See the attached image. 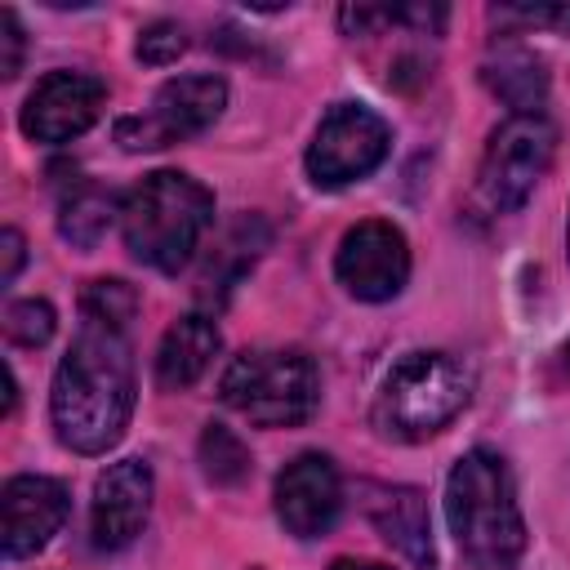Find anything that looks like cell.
Returning <instances> with one entry per match:
<instances>
[{
  "instance_id": "cell-1",
  "label": "cell",
  "mask_w": 570,
  "mask_h": 570,
  "mask_svg": "<svg viewBox=\"0 0 570 570\" xmlns=\"http://www.w3.org/2000/svg\"><path fill=\"white\" fill-rule=\"evenodd\" d=\"M134 396L138 383L125 330L80 321L49 387V419L58 441L76 454H107L129 428Z\"/></svg>"
},
{
  "instance_id": "cell-2",
  "label": "cell",
  "mask_w": 570,
  "mask_h": 570,
  "mask_svg": "<svg viewBox=\"0 0 570 570\" xmlns=\"http://www.w3.org/2000/svg\"><path fill=\"white\" fill-rule=\"evenodd\" d=\"M209 227H214V191L183 169H156L120 200L125 249L165 276L191 263Z\"/></svg>"
},
{
  "instance_id": "cell-3",
  "label": "cell",
  "mask_w": 570,
  "mask_h": 570,
  "mask_svg": "<svg viewBox=\"0 0 570 570\" xmlns=\"http://www.w3.org/2000/svg\"><path fill=\"white\" fill-rule=\"evenodd\" d=\"M445 517L459 548L490 566L512 570L525 552V521L512 490V472L494 450H468L445 481Z\"/></svg>"
},
{
  "instance_id": "cell-4",
  "label": "cell",
  "mask_w": 570,
  "mask_h": 570,
  "mask_svg": "<svg viewBox=\"0 0 570 570\" xmlns=\"http://www.w3.org/2000/svg\"><path fill=\"white\" fill-rule=\"evenodd\" d=\"M472 401V370L450 352H405L379 383L374 423L396 441H428Z\"/></svg>"
},
{
  "instance_id": "cell-5",
  "label": "cell",
  "mask_w": 570,
  "mask_h": 570,
  "mask_svg": "<svg viewBox=\"0 0 570 570\" xmlns=\"http://www.w3.org/2000/svg\"><path fill=\"white\" fill-rule=\"evenodd\" d=\"M218 396L254 428H298L321 405V374L298 347H249L227 361Z\"/></svg>"
},
{
  "instance_id": "cell-6",
  "label": "cell",
  "mask_w": 570,
  "mask_h": 570,
  "mask_svg": "<svg viewBox=\"0 0 570 570\" xmlns=\"http://www.w3.org/2000/svg\"><path fill=\"white\" fill-rule=\"evenodd\" d=\"M392 151V125L365 102H334L312 142H307V174L316 187H347L370 178Z\"/></svg>"
},
{
  "instance_id": "cell-7",
  "label": "cell",
  "mask_w": 570,
  "mask_h": 570,
  "mask_svg": "<svg viewBox=\"0 0 570 570\" xmlns=\"http://www.w3.org/2000/svg\"><path fill=\"white\" fill-rule=\"evenodd\" d=\"M557 151V129L543 116H508L481 156V174H476V191L494 214H512L530 200V191L539 187V178L548 174Z\"/></svg>"
},
{
  "instance_id": "cell-8",
  "label": "cell",
  "mask_w": 570,
  "mask_h": 570,
  "mask_svg": "<svg viewBox=\"0 0 570 570\" xmlns=\"http://www.w3.org/2000/svg\"><path fill=\"white\" fill-rule=\"evenodd\" d=\"M223 107H227L223 76H174L156 89L142 116L116 120V142L125 151H160V147L205 134L223 116Z\"/></svg>"
},
{
  "instance_id": "cell-9",
  "label": "cell",
  "mask_w": 570,
  "mask_h": 570,
  "mask_svg": "<svg viewBox=\"0 0 570 570\" xmlns=\"http://www.w3.org/2000/svg\"><path fill=\"white\" fill-rule=\"evenodd\" d=\"M338 285L361 303H387L410 281V245L405 232L387 218H365L343 232L334 254Z\"/></svg>"
},
{
  "instance_id": "cell-10",
  "label": "cell",
  "mask_w": 570,
  "mask_h": 570,
  "mask_svg": "<svg viewBox=\"0 0 570 570\" xmlns=\"http://www.w3.org/2000/svg\"><path fill=\"white\" fill-rule=\"evenodd\" d=\"M102 102H107V85L98 76H89V71H49L27 94L18 125L31 142L58 147V142L80 138L98 120Z\"/></svg>"
},
{
  "instance_id": "cell-11",
  "label": "cell",
  "mask_w": 570,
  "mask_h": 570,
  "mask_svg": "<svg viewBox=\"0 0 570 570\" xmlns=\"http://www.w3.org/2000/svg\"><path fill=\"white\" fill-rule=\"evenodd\" d=\"M272 503H276V521L285 525V534H294V539L330 534L338 521V508H343V481H338L334 459L321 450L289 459L276 476Z\"/></svg>"
},
{
  "instance_id": "cell-12",
  "label": "cell",
  "mask_w": 570,
  "mask_h": 570,
  "mask_svg": "<svg viewBox=\"0 0 570 570\" xmlns=\"http://www.w3.org/2000/svg\"><path fill=\"white\" fill-rule=\"evenodd\" d=\"M151 490L156 481L147 459H116L98 472L89 503V539L98 552H120L142 534L151 512Z\"/></svg>"
},
{
  "instance_id": "cell-13",
  "label": "cell",
  "mask_w": 570,
  "mask_h": 570,
  "mask_svg": "<svg viewBox=\"0 0 570 570\" xmlns=\"http://www.w3.org/2000/svg\"><path fill=\"white\" fill-rule=\"evenodd\" d=\"M71 512V490L58 476L22 472L9 476L0 490V534H4V557H36L67 521Z\"/></svg>"
},
{
  "instance_id": "cell-14",
  "label": "cell",
  "mask_w": 570,
  "mask_h": 570,
  "mask_svg": "<svg viewBox=\"0 0 570 570\" xmlns=\"http://www.w3.org/2000/svg\"><path fill=\"white\" fill-rule=\"evenodd\" d=\"M365 512L383 543H392L414 570H436V543H432V517L428 499L414 485H370Z\"/></svg>"
},
{
  "instance_id": "cell-15",
  "label": "cell",
  "mask_w": 570,
  "mask_h": 570,
  "mask_svg": "<svg viewBox=\"0 0 570 570\" xmlns=\"http://www.w3.org/2000/svg\"><path fill=\"white\" fill-rule=\"evenodd\" d=\"M481 80L490 85L494 98H503L512 107V116H543L548 71H543V58L534 49H525L521 40H499L490 49V58L481 62Z\"/></svg>"
},
{
  "instance_id": "cell-16",
  "label": "cell",
  "mask_w": 570,
  "mask_h": 570,
  "mask_svg": "<svg viewBox=\"0 0 570 570\" xmlns=\"http://www.w3.org/2000/svg\"><path fill=\"white\" fill-rule=\"evenodd\" d=\"M218 343H223V338H218L214 316H200V312L178 316V321L165 330L160 347H156V383H160L165 392L191 387V383L214 365Z\"/></svg>"
},
{
  "instance_id": "cell-17",
  "label": "cell",
  "mask_w": 570,
  "mask_h": 570,
  "mask_svg": "<svg viewBox=\"0 0 570 570\" xmlns=\"http://www.w3.org/2000/svg\"><path fill=\"white\" fill-rule=\"evenodd\" d=\"M116 214H120V205L111 191H102L98 183H76L58 205V236L71 240L76 249H94L107 236Z\"/></svg>"
},
{
  "instance_id": "cell-18",
  "label": "cell",
  "mask_w": 570,
  "mask_h": 570,
  "mask_svg": "<svg viewBox=\"0 0 570 570\" xmlns=\"http://www.w3.org/2000/svg\"><path fill=\"white\" fill-rule=\"evenodd\" d=\"M254 459H249V445L227 428V423H209L200 432V472L214 481V485H240L249 476Z\"/></svg>"
},
{
  "instance_id": "cell-19",
  "label": "cell",
  "mask_w": 570,
  "mask_h": 570,
  "mask_svg": "<svg viewBox=\"0 0 570 570\" xmlns=\"http://www.w3.org/2000/svg\"><path fill=\"white\" fill-rule=\"evenodd\" d=\"M134 312H138V294H134V285H125V281H89L85 285V294H80V316L85 321H102V325H116V330H129V321H134Z\"/></svg>"
},
{
  "instance_id": "cell-20",
  "label": "cell",
  "mask_w": 570,
  "mask_h": 570,
  "mask_svg": "<svg viewBox=\"0 0 570 570\" xmlns=\"http://www.w3.org/2000/svg\"><path fill=\"white\" fill-rule=\"evenodd\" d=\"M53 307L45 298H18L4 307V338L18 343V347H45L53 338Z\"/></svg>"
},
{
  "instance_id": "cell-21",
  "label": "cell",
  "mask_w": 570,
  "mask_h": 570,
  "mask_svg": "<svg viewBox=\"0 0 570 570\" xmlns=\"http://www.w3.org/2000/svg\"><path fill=\"white\" fill-rule=\"evenodd\" d=\"M183 49H187V31H183V22H169V18L147 22L134 45L138 62H147V67H169V62H178Z\"/></svg>"
},
{
  "instance_id": "cell-22",
  "label": "cell",
  "mask_w": 570,
  "mask_h": 570,
  "mask_svg": "<svg viewBox=\"0 0 570 570\" xmlns=\"http://www.w3.org/2000/svg\"><path fill=\"white\" fill-rule=\"evenodd\" d=\"M499 18H517V22H530V27H557L570 36V4H503L494 9Z\"/></svg>"
},
{
  "instance_id": "cell-23",
  "label": "cell",
  "mask_w": 570,
  "mask_h": 570,
  "mask_svg": "<svg viewBox=\"0 0 570 570\" xmlns=\"http://www.w3.org/2000/svg\"><path fill=\"white\" fill-rule=\"evenodd\" d=\"M0 71L13 80L22 71V49H27V36H22V22L13 9H0Z\"/></svg>"
},
{
  "instance_id": "cell-24",
  "label": "cell",
  "mask_w": 570,
  "mask_h": 570,
  "mask_svg": "<svg viewBox=\"0 0 570 570\" xmlns=\"http://www.w3.org/2000/svg\"><path fill=\"white\" fill-rule=\"evenodd\" d=\"M0 254H4L0 281L9 285V281L18 276V267H22V258H27V240H22V232H18V227H4V232H0Z\"/></svg>"
},
{
  "instance_id": "cell-25",
  "label": "cell",
  "mask_w": 570,
  "mask_h": 570,
  "mask_svg": "<svg viewBox=\"0 0 570 570\" xmlns=\"http://www.w3.org/2000/svg\"><path fill=\"white\" fill-rule=\"evenodd\" d=\"M330 570H392V566H379V561H356V557H338Z\"/></svg>"
},
{
  "instance_id": "cell-26",
  "label": "cell",
  "mask_w": 570,
  "mask_h": 570,
  "mask_svg": "<svg viewBox=\"0 0 570 570\" xmlns=\"http://www.w3.org/2000/svg\"><path fill=\"white\" fill-rule=\"evenodd\" d=\"M13 405H18V379H13V370L4 365V414H13Z\"/></svg>"
},
{
  "instance_id": "cell-27",
  "label": "cell",
  "mask_w": 570,
  "mask_h": 570,
  "mask_svg": "<svg viewBox=\"0 0 570 570\" xmlns=\"http://www.w3.org/2000/svg\"><path fill=\"white\" fill-rule=\"evenodd\" d=\"M566 245H570V223H566Z\"/></svg>"
},
{
  "instance_id": "cell-28",
  "label": "cell",
  "mask_w": 570,
  "mask_h": 570,
  "mask_svg": "<svg viewBox=\"0 0 570 570\" xmlns=\"http://www.w3.org/2000/svg\"><path fill=\"white\" fill-rule=\"evenodd\" d=\"M566 361H570V343H566Z\"/></svg>"
}]
</instances>
